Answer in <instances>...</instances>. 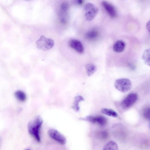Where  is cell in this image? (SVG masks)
Returning <instances> with one entry per match:
<instances>
[{"label": "cell", "mask_w": 150, "mask_h": 150, "mask_svg": "<svg viewBox=\"0 0 150 150\" xmlns=\"http://www.w3.org/2000/svg\"><path fill=\"white\" fill-rule=\"evenodd\" d=\"M43 121L39 115L35 116L28 124L27 127L29 134L38 142H40L39 131Z\"/></svg>", "instance_id": "1"}, {"label": "cell", "mask_w": 150, "mask_h": 150, "mask_svg": "<svg viewBox=\"0 0 150 150\" xmlns=\"http://www.w3.org/2000/svg\"><path fill=\"white\" fill-rule=\"evenodd\" d=\"M37 47L41 50L47 51L51 49L54 45V41L52 39L47 38L43 35L35 42Z\"/></svg>", "instance_id": "2"}, {"label": "cell", "mask_w": 150, "mask_h": 150, "mask_svg": "<svg viewBox=\"0 0 150 150\" xmlns=\"http://www.w3.org/2000/svg\"><path fill=\"white\" fill-rule=\"evenodd\" d=\"M116 88L122 93L126 92L129 91L132 87V83L129 79L121 78L117 79L114 84Z\"/></svg>", "instance_id": "3"}, {"label": "cell", "mask_w": 150, "mask_h": 150, "mask_svg": "<svg viewBox=\"0 0 150 150\" xmlns=\"http://www.w3.org/2000/svg\"><path fill=\"white\" fill-rule=\"evenodd\" d=\"M84 16L86 20L88 21L93 19L97 15L98 9L94 4L88 3L84 6Z\"/></svg>", "instance_id": "4"}, {"label": "cell", "mask_w": 150, "mask_h": 150, "mask_svg": "<svg viewBox=\"0 0 150 150\" xmlns=\"http://www.w3.org/2000/svg\"><path fill=\"white\" fill-rule=\"evenodd\" d=\"M138 98L137 94L135 93H132L128 94L122 101L121 107L124 109L129 108L136 101Z\"/></svg>", "instance_id": "5"}, {"label": "cell", "mask_w": 150, "mask_h": 150, "mask_svg": "<svg viewBox=\"0 0 150 150\" xmlns=\"http://www.w3.org/2000/svg\"><path fill=\"white\" fill-rule=\"evenodd\" d=\"M47 133L51 138L60 144L64 145L66 143L65 137L57 130L51 129L48 131Z\"/></svg>", "instance_id": "6"}, {"label": "cell", "mask_w": 150, "mask_h": 150, "mask_svg": "<svg viewBox=\"0 0 150 150\" xmlns=\"http://www.w3.org/2000/svg\"><path fill=\"white\" fill-rule=\"evenodd\" d=\"M69 46L78 52L82 54L84 49L83 44L79 41L76 39H71L69 42Z\"/></svg>", "instance_id": "7"}, {"label": "cell", "mask_w": 150, "mask_h": 150, "mask_svg": "<svg viewBox=\"0 0 150 150\" xmlns=\"http://www.w3.org/2000/svg\"><path fill=\"white\" fill-rule=\"evenodd\" d=\"M102 4L110 16L112 18L116 17V12L114 7L106 1H103Z\"/></svg>", "instance_id": "8"}, {"label": "cell", "mask_w": 150, "mask_h": 150, "mask_svg": "<svg viewBox=\"0 0 150 150\" xmlns=\"http://www.w3.org/2000/svg\"><path fill=\"white\" fill-rule=\"evenodd\" d=\"M125 47V43L124 42L121 40H118L114 44L113 49L115 52L120 53L124 50Z\"/></svg>", "instance_id": "9"}, {"label": "cell", "mask_w": 150, "mask_h": 150, "mask_svg": "<svg viewBox=\"0 0 150 150\" xmlns=\"http://www.w3.org/2000/svg\"><path fill=\"white\" fill-rule=\"evenodd\" d=\"M84 100V98L81 96L79 95L76 96L74 98L73 105L72 107V108L76 112L79 111L80 110L79 103Z\"/></svg>", "instance_id": "10"}, {"label": "cell", "mask_w": 150, "mask_h": 150, "mask_svg": "<svg viewBox=\"0 0 150 150\" xmlns=\"http://www.w3.org/2000/svg\"><path fill=\"white\" fill-rule=\"evenodd\" d=\"M142 59L146 64L150 66V48L144 50L142 57Z\"/></svg>", "instance_id": "11"}, {"label": "cell", "mask_w": 150, "mask_h": 150, "mask_svg": "<svg viewBox=\"0 0 150 150\" xmlns=\"http://www.w3.org/2000/svg\"><path fill=\"white\" fill-rule=\"evenodd\" d=\"M118 149V147L117 143L115 142L111 141L104 146L103 150H117Z\"/></svg>", "instance_id": "12"}, {"label": "cell", "mask_w": 150, "mask_h": 150, "mask_svg": "<svg viewBox=\"0 0 150 150\" xmlns=\"http://www.w3.org/2000/svg\"><path fill=\"white\" fill-rule=\"evenodd\" d=\"M87 75L88 76H91L96 71L97 68L93 64L90 63L87 64L86 66Z\"/></svg>", "instance_id": "13"}, {"label": "cell", "mask_w": 150, "mask_h": 150, "mask_svg": "<svg viewBox=\"0 0 150 150\" xmlns=\"http://www.w3.org/2000/svg\"><path fill=\"white\" fill-rule=\"evenodd\" d=\"M14 95L16 98L18 100L21 102L25 101L27 98L25 93L20 90L16 91L15 92Z\"/></svg>", "instance_id": "14"}, {"label": "cell", "mask_w": 150, "mask_h": 150, "mask_svg": "<svg viewBox=\"0 0 150 150\" xmlns=\"http://www.w3.org/2000/svg\"><path fill=\"white\" fill-rule=\"evenodd\" d=\"M101 112L102 113L108 116L113 117H116L118 116V115L116 112L110 109L103 108L101 109Z\"/></svg>", "instance_id": "15"}, {"label": "cell", "mask_w": 150, "mask_h": 150, "mask_svg": "<svg viewBox=\"0 0 150 150\" xmlns=\"http://www.w3.org/2000/svg\"><path fill=\"white\" fill-rule=\"evenodd\" d=\"M107 123V119L105 117L101 115L95 116V123L103 126L105 125Z\"/></svg>", "instance_id": "16"}, {"label": "cell", "mask_w": 150, "mask_h": 150, "mask_svg": "<svg viewBox=\"0 0 150 150\" xmlns=\"http://www.w3.org/2000/svg\"><path fill=\"white\" fill-rule=\"evenodd\" d=\"M99 35V33L96 30H93L88 31L86 34L87 39L93 40L96 38Z\"/></svg>", "instance_id": "17"}, {"label": "cell", "mask_w": 150, "mask_h": 150, "mask_svg": "<svg viewBox=\"0 0 150 150\" xmlns=\"http://www.w3.org/2000/svg\"><path fill=\"white\" fill-rule=\"evenodd\" d=\"M143 114L144 117L145 119L150 120V108H146L144 109L143 111Z\"/></svg>", "instance_id": "18"}, {"label": "cell", "mask_w": 150, "mask_h": 150, "mask_svg": "<svg viewBox=\"0 0 150 150\" xmlns=\"http://www.w3.org/2000/svg\"><path fill=\"white\" fill-rule=\"evenodd\" d=\"M95 116L91 115H88L85 117L79 118L81 120L88 121L92 123H95Z\"/></svg>", "instance_id": "19"}, {"label": "cell", "mask_w": 150, "mask_h": 150, "mask_svg": "<svg viewBox=\"0 0 150 150\" xmlns=\"http://www.w3.org/2000/svg\"><path fill=\"white\" fill-rule=\"evenodd\" d=\"M69 8L68 4L66 2H63L61 5V11L64 12H67Z\"/></svg>", "instance_id": "20"}, {"label": "cell", "mask_w": 150, "mask_h": 150, "mask_svg": "<svg viewBox=\"0 0 150 150\" xmlns=\"http://www.w3.org/2000/svg\"><path fill=\"white\" fill-rule=\"evenodd\" d=\"M100 136L103 139H105L107 138L108 136V133L106 132H103L100 133Z\"/></svg>", "instance_id": "21"}, {"label": "cell", "mask_w": 150, "mask_h": 150, "mask_svg": "<svg viewBox=\"0 0 150 150\" xmlns=\"http://www.w3.org/2000/svg\"><path fill=\"white\" fill-rule=\"evenodd\" d=\"M146 27L147 30L150 33V20L147 23Z\"/></svg>", "instance_id": "22"}, {"label": "cell", "mask_w": 150, "mask_h": 150, "mask_svg": "<svg viewBox=\"0 0 150 150\" xmlns=\"http://www.w3.org/2000/svg\"><path fill=\"white\" fill-rule=\"evenodd\" d=\"M76 1L78 4H79V5H81L83 3V0H76Z\"/></svg>", "instance_id": "23"}, {"label": "cell", "mask_w": 150, "mask_h": 150, "mask_svg": "<svg viewBox=\"0 0 150 150\" xmlns=\"http://www.w3.org/2000/svg\"><path fill=\"white\" fill-rule=\"evenodd\" d=\"M148 126L149 129H150V120H149V122L148 124Z\"/></svg>", "instance_id": "24"}, {"label": "cell", "mask_w": 150, "mask_h": 150, "mask_svg": "<svg viewBox=\"0 0 150 150\" xmlns=\"http://www.w3.org/2000/svg\"></svg>", "instance_id": "25"}]
</instances>
